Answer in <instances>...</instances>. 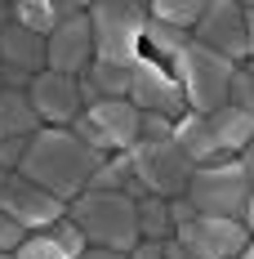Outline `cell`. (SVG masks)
<instances>
[{
  "label": "cell",
  "mask_w": 254,
  "mask_h": 259,
  "mask_svg": "<svg viewBox=\"0 0 254 259\" xmlns=\"http://www.w3.org/2000/svg\"><path fill=\"white\" fill-rule=\"evenodd\" d=\"M49 233L58 237V246H63V250H67V255H72V259H80V255H85V250H89V241H85V233H80V228H76V224H72V219H67V214H63V219L54 224Z\"/></svg>",
  "instance_id": "obj_26"
},
{
  "label": "cell",
  "mask_w": 254,
  "mask_h": 259,
  "mask_svg": "<svg viewBox=\"0 0 254 259\" xmlns=\"http://www.w3.org/2000/svg\"><path fill=\"white\" fill-rule=\"evenodd\" d=\"M192 40L205 45V50H214L228 63H245L250 58V45H245V5H236V0L205 5L201 23L192 27Z\"/></svg>",
  "instance_id": "obj_10"
},
{
  "label": "cell",
  "mask_w": 254,
  "mask_h": 259,
  "mask_svg": "<svg viewBox=\"0 0 254 259\" xmlns=\"http://www.w3.org/2000/svg\"><path fill=\"white\" fill-rule=\"evenodd\" d=\"M5 179H9V170H0V188H5Z\"/></svg>",
  "instance_id": "obj_37"
},
{
  "label": "cell",
  "mask_w": 254,
  "mask_h": 259,
  "mask_svg": "<svg viewBox=\"0 0 254 259\" xmlns=\"http://www.w3.org/2000/svg\"><path fill=\"white\" fill-rule=\"evenodd\" d=\"M85 9H89L85 0H18L14 5V23L27 27V31H36V36H49L58 23L80 18Z\"/></svg>",
  "instance_id": "obj_16"
},
{
  "label": "cell",
  "mask_w": 254,
  "mask_h": 259,
  "mask_svg": "<svg viewBox=\"0 0 254 259\" xmlns=\"http://www.w3.org/2000/svg\"><path fill=\"white\" fill-rule=\"evenodd\" d=\"M14 259H72V255H67V250L58 246V237L45 228V233H27L23 241H18Z\"/></svg>",
  "instance_id": "obj_24"
},
{
  "label": "cell",
  "mask_w": 254,
  "mask_h": 259,
  "mask_svg": "<svg viewBox=\"0 0 254 259\" xmlns=\"http://www.w3.org/2000/svg\"><path fill=\"white\" fill-rule=\"evenodd\" d=\"M192 219H196L192 201H187V197H174V201H170V224H174V228H183V224H192Z\"/></svg>",
  "instance_id": "obj_30"
},
{
  "label": "cell",
  "mask_w": 254,
  "mask_h": 259,
  "mask_svg": "<svg viewBox=\"0 0 254 259\" xmlns=\"http://www.w3.org/2000/svg\"><path fill=\"white\" fill-rule=\"evenodd\" d=\"M0 259H14V255H0Z\"/></svg>",
  "instance_id": "obj_38"
},
{
  "label": "cell",
  "mask_w": 254,
  "mask_h": 259,
  "mask_svg": "<svg viewBox=\"0 0 254 259\" xmlns=\"http://www.w3.org/2000/svg\"><path fill=\"white\" fill-rule=\"evenodd\" d=\"M72 134H76L85 148H94L103 156H116V152H129L138 143V107L129 99H98L72 121Z\"/></svg>",
  "instance_id": "obj_6"
},
{
  "label": "cell",
  "mask_w": 254,
  "mask_h": 259,
  "mask_svg": "<svg viewBox=\"0 0 254 259\" xmlns=\"http://www.w3.org/2000/svg\"><path fill=\"white\" fill-rule=\"evenodd\" d=\"M129 170L134 179L143 183L147 197H161V201H174L187 192V179H192V161L183 156L174 139H161V143H134L129 148Z\"/></svg>",
  "instance_id": "obj_7"
},
{
  "label": "cell",
  "mask_w": 254,
  "mask_h": 259,
  "mask_svg": "<svg viewBox=\"0 0 254 259\" xmlns=\"http://www.w3.org/2000/svg\"><path fill=\"white\" fill-rule=\"evenodd\" d=\"M161 259H192V255H187V250L178 246L174 237H170V241H165V250H161Z\"/></svg>",
  "instance_id": "obj_33"
},
{
  "label": "cell",
  "mask_w": 254,
  "mask_h": 259,
  "mask_svg": "<svg viewBox=\"0 0 254 259\" xmlns=\"http://www.w3.org/2000/svg\"><path fill=\"white\" fill-rule=\"evenodd\" d=\"M98 165H103V152L85 148L72 130L45 125V130H36V134H31L18 175L31 179L36 188L54 192V197L67 206V201H76L80 192L89 188V175H94Z\"/></svg>",
  "instance_id": "obj_1"
},
{
  "label": "cell",
  "mask_w": 254,
  "mask_h": 259,
  "mask_svg": "<svg viewBox=\"0 0 254 259\" xmlns=\"http://www.w3.org/2000/svg\"><path fill=\"white\" fill-rule=\"evenodd\" d=\"M143 27H147V5L134 0H94L89 5V31H94V58L134 67L143 54Z\"/></svg>",
  "instance_id": "obj_3"
},
{
  "label": "cell",
  "mask_w": 254,
  "mask_h": 259,
  "mask_svg": "<svg viewBox=\"0 0 254 259\" xmlns=\"http://www.w3.org/2000/svg\"><path fill=\"white\" fill-rule=\"evenodd\" d=\"M196 214H214V219H241L250 206V175L241 165V156L214 161V165H196L187 192H183Z\"/></svg>",
  "instance_id": "obj_5"
},
{
  "label": "cell",
  "mask_w": 254,
  "mask_h": 259,
  "mask_svg": "<svg viewBox=\"0 0 254 259\" xmlns=\"http://www.w3.org/2000/svg\"><path fill=\"white\" fill-rule=\"evenodd\" d=\"M232 67H236V63L219 58L214 50H205V45H196V40H187V45L170 58V72H174L178 90H183V103H187V112H201V116H210V112H219V107L228 103Z\"/></svg>",
  "instance_id": "obj_4"
},
{
  "label": "cell",
  "mask_w": 254,
  "mask_h": 259,
  "mask_svg": "<svg viewBox=\"0 0 254 259\" xmlns=\"http://www.w3.org/2000/svg\"><path fill=\"white\" fill-rule=\"evenodd\" d=\"M80 259H125V255H116V250H98V246H89V250H85Z\"/></svg>",
  "instance_id": "obj_34"
},
{
  "label": "cell",
  "mask_w": 254,
  "mask_h": 259,
  "mask_svg": "<svg viewBox=\"0 0 254 259\" xmlns=\"http://www.w3.org/2000/svg\"><path fill=\"white\" fill-rule=\"evenodd\" d=\"M40 125L36 107L23 90H0V139H31Z\"/></svg>",
  "instance_id": "obj_19"
},
{
  "label": "cell",
  "mask_w": 254,
  "mask_h": 259,
  "mask_svg": "<svg viewBox=\"0 0 254 259\" xmlns=\"http://www.w3.org/2000/svg\"><path fill=\"white\" fill-rule=\"evenodd\" d=\"M27 99H31V107H36L40 125H58V130H67L80 112H85L80 80H76V76H63V72H49V67L31 76Z\"/></svg>",
  "instance_id": "obj_12"
},
{
  "label": "cell",
  "mask_w": 254,
  "mask_h": 259,
  "mask_svg": "<svg viewBox=\"0 0 254 259\" xmlns=\"http://www.w3.org/2000/svg\"><path fill=\"white\" fill-rule=\"evenodd\" d=\"M129 183H134L129 152H116V156H103V165L89 175V188L85 192H125Z\"/></svg>",
  "instance_id": "obj_22"
},
{
  "label": "cell",
  "mask_w": 254,
  "mask_h": 259,
  "mask_svg": "<svg viewBox=\"0 0 254 259\" xmlns=\"http://www.w3.org/2000/svg\"><path fill=\"white\" fill-rule=\"evenodd\" d=\"M228 103H232V107H241V112H250V116H254V58H245V63H236V67H232Z\"/></svg>",
  "instance_id": "obj_23"
},
{
  "label": "cell",
  "mask_w": 254,
  "mask_h": 259,
  "mask_svg": "<svg viewBox=\"0 0 254 259\" xmlns=\"http://www.w3.org/2000/svg\"><path fill=\"white\" fill-rule=\"evenodd\" d=\"M89 63H94V31H89V9H85L80 18L58 23L45 36V67L80 80L89 72Z\"/></svg>",
  "instance_id": "obj_13"
},
{
  "label": "cell",
  "mask_w": 254,
  "mask_h": 259,
  "mask_svg": "<svg viewBox=\"0 0 254 259\" xmlns=\"http://www.w3.org/2000/svg\"><path fill=\"white\" fill-rule=\"evenodd\" d=\"M27 143L31 139H0V170L18 175V165H23V156H27Z\"/></svg>",
  "instance_id": "obj_27"
},
{
  "label": "cell",
  "mask_w": 254,
  "mask_h": 259,
  "mask_svg": "<svg viewBox=\"0 0 254 259\" xmlns=\"http://www.w3.org/2000/svg\"><path fill=\"white\" fill-rule=\"evenodd\" d=\"M174 143L183 148V156H187L192 165H214V161H228V156L219 152V143H214L210 116H201V112H183V116L174 121Z\"/></svg>",
  "instance_id": "obj_15"
},
{
  "label": "cell",
  "mask_w": 254,
  "mask_h": 259,
  "mask_svg": "<svg viewBox=\"0 0 254 259\" xmlns=\"http://www.w3.org/2000/svg\"><path fill=\"white\" fill-rule=\"evenodd\" d=\"M67 219L98 250L129 255L138 246V206L125 192H80L76 201H67Z\"/></svg>",
  "instance_id": "obj_2"
},
{
  "label": "cell",
  "mask_w": 254,
  "mask_h": 259,
  "mask_svg": "<svg viewBox=\"0 0 254 259\" xmlns=\"http://www.w3.org/2000/svg\"><path fill=\"white\" fill-rule=\"evenodd\" d=\"M0 214H9L23 233H45V228H54V224L67 214V206H63L54 192L36 188L31 179L9 175L5 188H0Z\"/></svg>",
  "instance_id": "obj_11"
},
{
  "label": "cell",
  "mask_w": 254,
  "mask_h": 259,
  "mask_svg": "<svg viewBox=\"0 0 254 259\" xmlns=\"http://www.w3.org/2000/svg\"><path fill=\"white\" fill-rule=\"evenodd\" d=\"M161 250H165V241H138L125 259H161Z\"/></svg>",
  "instance_id": "obj_31"
},
{
  "label": "cell",
  "mask_w": 254,
  "mask_h": 259,
  "mask_svg": "<svg viewBox=\"0 0 254 259\" xmlns=\"http://www.w3.org/2000/svg\"><path fill=\"white\" fill-rule=\"evenodd\" d=\"M161 139H174V121L161 112H138V143H161Z\"/></svg>",
  "instance_id": "obj_25"
},
{
  "label": "cell",
  "mask_w": 254,
  "mask_h": 259,
  "mask_svg": "<svg viewBox=\"0 0 254 259\" xmlns=\"http://www.w3.org/2000/svg\"><path fill=\"white\" fill-rule=\"evenodd\" d=\"M245 45H250V58H254V0L245 5Z\"/></svg>",
  "instance_id": "obj_32"
},
{
  "label": "cell",
  "mask_w": 254,
  "mask_h": 259,
  "mask_svg": "<svg viewBox=\"0 0 254 259\" xmlns=\"http://www.w3.org/2000/svg\"><path fill=\"white\" fill-rule=\"evenodd\" d=\"M174 241L192 259H236L250 246V228L241 219H214V214H196L192 224L174 228Z\"/></svg>",
  "instance_id": "obj_9"
},
{
  "label": "cell",
  "mask_w": 254,
  "mask_h": 259,
  "mask_svg": "<svg viewBox=\"0 0 254 259\" xmlns=\"http://www.w3.org/2000/svg\"><path fill=\"white\" fill-rule=\"evenodd\" d=\"M236 259H254V237H250V246H245V250H241Z\"/></svg>",
  "instance_id": "obj_36"
},
{
  "label": "cell",
  "mask_w": 254,
  "mask_h": 259,
  "mask_svg": "<svg viewBox=\"0 0 254 259\" xmlns=\"http://www.w3.org/2000/svg\"><path fill=\"white\" fill-rule=\"evenodd\" d=\"M134 206H138V241H170V237H174L170 201H161V197H143V201H134Z\"/></svg>",
  "instance_id": "obj_21"
},
{
  "label": "cell",
  "mask_w": 254,
  "mask_h": 259,
  "mask_svg": "<svg viewBox=\"0 0 254 259\" xmlns=\"http://www.w3.org/2000/svg\"><path fill=\"white\" fill-rule=\"evenodd\" d=\"M23 237H27V233L14 224V219H9V214H0V255H14Z\"/></svg>",
  "instance_id": "obj_28"
},
{
  "label": "cell",
  "mask_w": 254,
  "mask_h": 259,
  "mask_svg": "<svg viewBox=\"0 0 254 259\" xmlns=\"http://www.w3.org/2000/svg\"><path fill=\"white\" fill-rule=\"evenodd\" d=\"M0 67H5V72H23V76L45 72V36L9 23L0 31Z\"/></svg>",
  "instance_id": "obj_14"
},
{
  "label": "cell",
  "mask_w": 254,
  "mask_h": 259,
  "mask_svg": "<svg viewBox=\"0 0 254 259\" xmlns=\"http://www.w3.org/2000/svg\"><path fill=\"white\" fill-rule=\"evenodd\" d=\"M129 103L138 107V112H161L170 121H178L187 112L183 90H178L170 63H161L152 54H138V63L129 67Z\"/></svg>",
  "instance_id": "obj_8"
},
{
  "label": "cell",
  "mask_w": 254,
  "mask_h": 259,
  "mask_svg": "<svg viewBox=\"0 0 254 259\" xmlns=\"http://www.w3.org/2000/svg\"><path fill=\"white\" fill-rule=\"evenodd\" d=\"M210 130H214V143H219L223 156H241L254 143V116L241 112V107H232V103L210 112Z\"/></svg>",
  "instance_id": "obj_17"
},
{
  "label": "cell",
  "mask_w": 254,
  "mask_h": 259,
  "mask_svg": "<svg viewBox=\"0 0 254 259\" xmlns=\"http://www.w3.org/2000/svg\"><path fill=\"white\" fill-rule=\"evenodd\" d=\"M241 165H245V175H250V206H245V214H241V224H245L250 237H254V143L241 152Z\"/></svg>",
  "instance_id": "obj_29"
},
{
  "label": "cell",
  "mask_w": 254,
  "mask_h": 259,
  "mask_svg": "<svg viewBox=\"0 0 254 259\" xmlns=\"http://www.w3.org/2000/svg\"><path fill=\"white\" fill-rule=\"evenodd\" d=\"M9 23H14V5H0V31H5Z\"/></svg>",
  "instance_id": "obj_35"
},
{
  "label": "cell",
  "mask_w": 254,
  "mask_h": 259,
  "mask_svg": "<svg viewBox=\"0 0 254 259\" xmlns=\"http://www.w3.org/2000/svg\"><path fill=\"white\" fill-rule=\"evenodd\" d=\"M201 14H205V0H152L147 5V18L174 27L183 36H192V27L201 23Z\"/></svg>",
  "instance_id": "obj_20"
},
{
  "label": "cell",
  "mask_w": 254,
  "mask_h": 259,
  "mask_svg": "<svg viewBox=\"0 0 254 259\" xmlns=\"http://www.w3.org/2000/svg\"><path fill=\"white\" fill-rule=\"evenodd\" d=\"M80 99L85 107L98 103V99H129V67H116V63H89V72L80 76Z\"/></svg>",
  "instance_id": "obj_18"
}]
</instances>
